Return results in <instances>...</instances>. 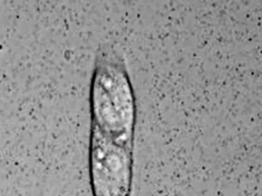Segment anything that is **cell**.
<instances>
[{"label": "cell", "mask_w": 262, "mask_h": 196, "mask_svg": "<svg viewBox=\"0 0 262 196\" xmlns=\"http://www.w3.org/2000/svg\"><path fill=\"white\" fill-rule=\"evenodd\" d=\"M91 125L118 143L134 148L136 98L124 60L112 51L95 60L89 91Z\"/></svg>", "instance_id": "obj_1"}, {"label": "cell", "mask_w": 262, "mask_h": 196, "mask_svg": "<svg viewBox=\"0 0 262 196\" xmlns=\"http://www.w3.org/2000/svg\"><path fill=\"white\" fill-rule=\"evenodd\" d=\"M133 150L91 125L88 162L92 196H131Z\"/></svg>", "instance_id": "obj_2"}]
</instances>
